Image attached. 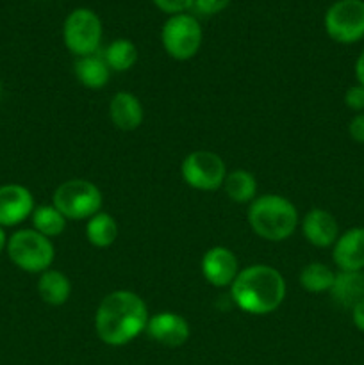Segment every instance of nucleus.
Returning a JSON list of instances; mask_svg holds the SVG:
<instances>
[{"instance_id": "1", "label": "nucleus", "mask_w": 364, "mask_h": 365, "mask_svg": "<svg viewBox=\"0 0 364 365\" xmlns=\"http://www.w3.org/2000/svg\"><path fill=\"white\" fill-rule=\"evenodd\" d=\"M148 309L132 291H114L100 302L95 314V330L107 346H125L146 330Z\"/></svg>"}, {"instance_id": "2", "label": "nucleus", "mask_w": 364, "mask_h": 365, "mask_svg": "<svg viewBox=\"0 0 364 365\" xmlns=\"http://www.w3.org/2000/svg\"><path fill=\"white\" fill-rule=\"evenodd\" d=\"M231 296L243 312L266 316L284 302L285 280L275 267L256 264L239 271L231 285Z\"/></svg>"}, {"instance_id": "3", "label": "nucleus", "mask_w": 364, "mask_h": 365, "mask_svg": "<svg viewBox=\"0 0 364 365\" xmlns=\"http://www.w3.org/2000/svg\"><path fill=\"white\" fill-rule=\"evenodd\" d=\"M250 228L266 241H284L298 227V210L280 195H263L248 207Z\"/></svg>"}, {"instance_id": "4", "label": "nucleus", "mask_w": 364, "mask_h": 365, "mask_svg": "<svg viewBox=\"0 0 364 365\" xmlns=\"http://www.w3.org/2000/svg\"><path fill=\"white\" fill-rule=\"evenodd\" d=\"M6 252L11 262L25 273L41 274L50 269L56 257L52 241L34 228L18 230L7 239Z\"/></svg>"}, {"instance_id": "5", "label": "nucleus", "mask_w": 364, "mask_h": 365, "mask_svg": "<svg viewBox=\"0 0 364 365\" xmlns=\"http://www.w3.org/2000/svg\"><path fill=\"white\" fill-rule=\"evenodd\" d=\"M54 207L66 220H89L100 212L102 207V192L93 182L74 178L63 182L54 192Z\"/></svg>"}, {"instance_id": "6", "label": "nucleus", "mask_w": 364, "mask_h": 365, "mask_svg": "<svg viewBox=\"0 0 364 365\" xmlns=\"http://www.w3.org/2000/svg\"><path fill=\"white\" fill-rule=\"evenodd\" d=\"M202 38L203 32L200 21L189 13L173 14L161 29L164 52L175 61L193 59L202 46Z\"/></svg>"}, {"instance_id": "7", "label": "nucleus", "mask_w": 364, "mask_h": 365, "mask_svg": "<svg viewBox=\"0 0 364 365\" xmlns=\"http://www.w3.org/2000/svg\"><path fill=\"white\" fill-rule=\"evenodd\" d=\"M103 27L98 14L88 7H77L63 24L64 46L79 57L93 56L102 43Z\"/></svg>"}, {"instance_id": "8", "label": "nucleus", "mask_w": 364, "mask_h": 365, "mask_svg": "<svg viewBox=\"0 0 364 365\" xmlns=\"http://www.w3.org/2000/svg\"><path fill=\"white\" fill-rule=\"evenodd\" d=\"M328 38L353 45L364 38V0H335L323 18Z\"/></svg>"}, {"instance_id": "9", "label": "nucleus", "mask_w": 364, "mask_h": 365, "mask_svg": "<svg viewBox=\"0 0 364 365\" xmlns=\"http://www.w3.org/2000/svg\"><path fill=\"white\" fill-rule=\"evenodd\" d=\"M181 173L189 187L198 191H216L227 178V166L218 153L196 150L182 160Z\"/></svg>"}, {"instance_id": "10", "label": "nucleus", "mask_w": 364, "mask_h": 365, "mask_svg": "<svg viewBox=\"0 0 364 365\" xmlns=\"http://www.w3.org/2000/svg\"><path fill=\"white\" fill-rule=\"evenodd\" d=\"M34 196L25 185H0V227H16L34 212Z\"/></svg>"}, {"instance_id": "11", "label": "nucleus", "mask_w": 364, "mask_h": 365, "mask_svg": "<svg viewBox=\"0 0 364 365\" xmlns=\"http://www.w3.org/2000/svg\"><path fill=\"white\" fill-rule=\"evenodd\" d=\"M146 335L157 344L166 348H178L189 339V324L182 316L173 312H159L146 323Z\"/></svg>"}, {"instance_id": "12", "label": "nucleus", "mask_w": 364, "mask_h": 365, "mask_svg": "<svg viewBox=\"0 0 364 365\" xmlns=\"http://www.w3.org/2000/svg\"><path fill=\"white\" fill-rule=\"evenodd\" d=\"M203 278L214 287H231L239 273L238 257L223 246L207 250L202 259Z\"/></svg>"}, {"instance_id": "13", "label": "nucleus", "mask_w": 364, "mask_h": 365, "mask_svg": "<svg viewBox=\"0 0 364 365\" xmlns=\"http://www.w3.org/2000/svg\"><path fill=\"white\" fill-rule=\"evenodd\" d=\"M332 259L339 271L364 269V228L353 227L338 237L332 250Z\"/></svg>"}, {"instance_id": "14", "label": "nucleus", "mask_w": 364, "mask_h": 365, "mask_svg": "<svg viewBox=\"0 0 364 365\" xmlns=\"http://www.w3.org/2000/svg\"><path fill=\"white\" fill-rule=\"evenodd\" d=\"M302 232L307 242L316 248H328L334 246L339 237L338 220L325 209H310L303 216Z\"/></svg>"}, {"instance_id": "15", "label": "nucleus", "mask_w": 364, "mask_h": 365, "mask_svg": "<svg viewBox=\"0 0 364 365\" xmlns=\"http://www.w3.org/2000/svg\"><path fill=\"white\" fill-rule=\"evenodd\" d=\"M109 118L116 128L123 132H132L141 127L145 113H143L141 102L134 93L118 91L111 98Z\"/></svg>"}, {"instance_id": "16", "label": "nucleus", "mask_w": 364, "mask_h": 365, "mask_svg": "<svg viewBox=\"0 0 364 365\" xmlns=\"http://www.w3.org/2000/svg\"><path fill=\"white\" fill-rule=\"evenodd\" d=\"M328 292L335 305L352 310L364 299V271H339Z\"/></svg>"}, {"instance_id": "17", "label": "nucleus", "mask_w": 364, "mask_h": 365, "mask_svg": "<svg viewBox=\"0 0 364 365\" xmlns=\"http://www.w3.org/2000/svg\"><path fill=\"white\" fill-rule=\"evenodd\" d=\"M75 77L84 88L102 89L109 82L111 70L106 61H103V57L93 53V56L79 57L75 61Z\"/></svg>"}, {"instance_id": "18", "label": "nucleus", "mask_w": 364, "mask_h": 365, "mask_svg": "<svg viewBox=\"0 0 364 365\" xmlns=\"http://www.w3.org/2000/svg\"><path fill=\"white\" fill-rule=\"evenodd\" d=\"M38 292L45 303L52 307L64 305L71 294V284L68 277L61 271L49 269L39 274Z\"/></svg>"}, {"instance_id": "19", "label": "nucleus", "mask_w": 364, "mask_h": 365, "mask_svg": "<svg viewBox=\"0 0 364 365\" xmlns=\"http://www.w3.org/2000/svg\"><path fill=\"white\" fill-rule=\"evenodd\" d=\"M225 192L234 203H252L257 195V180L250 171L236 170L227 173L223 182Z\"/></svg>"}, {"instance_id": "20", "label": "nucleus", "mask_w": 364, "mask_h": 365, "mask_svg": "<svg viewBox=\"0 0 364 365\" xmlns=\"http://www.w3.org/2000/svg\"><path fill=\"white\" fill-rule=\"evenodd\" d=\"M86 237L95 248H109L118 237V225L114 217L106 212H96L95 216L89 217Z\"/></svg>"}, {"instance_id": "21", "label": "nucleus", "mask_w": 364, "mask_h": 365, "mask_svg": "<svg viewBox=\"0 0 364 365\" xmlns=\"http://www.w3.org/2000/svg\"><path fill=\"white\" fill-rule=\"evenodd\" d=\"M103 61L107 63L111 71H128L136 63H138V48L131 39L118 38L103 52Z\"/></svg>"}, {"instance_id": "22", "label": "nucleus", "mask_w": 364, "mask_h": 365, "mask_svg": "<svg viewBox=\"0 0 364 365\" xmlns=\"http://www.w3.org/2000/svg\"><path fill=\"white\" fill-rule=\"evenodd\" d=\"M32 227L45 237H57L66 228V217L59 212L54 205L36 207L32 212Z\"/></svg>"}, {"instance_id": "23", "label": "nucleus", "mask_w": 364, "mask_h": 365, "mask_svg": "<svg viewBox=\"0 0 364 365\" xmlns=\"http://www.w3.org/2000/svg\"><path fill=\"white\" fill-rule=\"evenodd\" d=\"M335 273L328 266L321 262H310L300 273V285L305 289L307 292H320L330 291L332 284H334Z\"/></svg>"}, {"instance_id": "24", "label": "nucleus", "mask_w": 364, "mask_h": 365, "mask_svg": "<svg viewBox=\"0 0 364 365\" xmlns=\"http://www.w3.org/2000/svg\"><path fill=\"white\" fill-rule=\"evenodd\" d=\"M345 103L353 113H364V86H350L345 93Z\"/></svg>"}, {"instance_id": "25", "label": "nucleus", "mask_w": 364, "mask_h": 365, "mask_svg": "<svg viewBox=\"0 0 364 365\" xmlns=\"http://www.w3.org/2000/svg\"><path fill=\"white\" fill-rule=\"evenodd\" d=\"M152 2L156 4L163 13L173 16V14H181L191 9L195 0H152Z\"/></svg>"}, {"instance_id": "26", "label": "nucleus", "mask_w": 364, "mask_h": 365, "mask_svg": "<svg viewBox=\"0 0 364 365\" xmlns=\"http://www.w3.org/2000/svg\"><path fill=\"white\" fill-rule=\"evenodd\" d=\"M228 4H231V0H195L193 9H196V13L203 14V16H213V14L227 9Z\"/></svg>"}, {"instance_id": "27", "label": "nucleus", "mask_w": 364, "mask_h": 365, "mask_svg": "<svg viewBox=\"0 0 364 365\" xmlns=\"http://www.w3.org/2000/svg\"><path fill=\"white\" fill-rule=\"evenodd\" d=\"M348 135L352 141L364 145V113H357L348 123Z\"/></svg>"}, {"instance_id": "28", "label": "nucleus", "mask_w": 364, "mask_h": 365, "mask_svg": "<svg viewBox=\"0 0 364 365\" xmlns=\"http://www.w3.org/2000/svg\"><path fill=\"white\" fill-rule=\"evenodd\" d=\"M352 321L355 328L364 334V299H360L355 307L352 309Z\"/></svg>"}, {"instance_id": "29", "label": "nucleus", "mask_w": 364, "mask_h": 365, "mask_svg": "<svg viewBox=\"0 0 364 365\" xmlns=\"http://www.w3.org/2000/svg\"><path fill=\"white\" fill-rule=\"evenodd\" d=\"M355 78L357 84L364 86V50L360 52V56L355 61Z\"/></svg>"}, {"instance_id": "30", "label": "nucleus", "mask_w": 364, "mask_h": 365, "mask_svg": "<svg viewBox=\"0 0 364 365\" xmlns=\"http://www.w3.org/2000/svg\"><path fill=\"white\" fill-rule=\"evenodd\" d=\"M6 246H7V235H6V232H4V228L0 227V253L6 250Z\"/></svg>"}]
</instances>
